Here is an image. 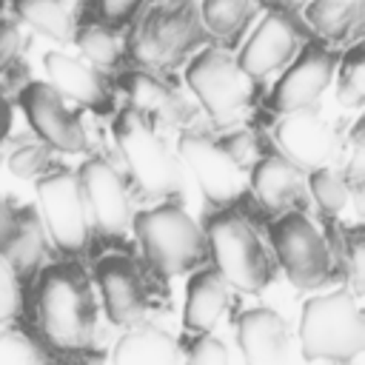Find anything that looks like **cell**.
<instances>
[{
	"mask_svg": "<svg viewBox=\"0 0 365 365\" xmlns=\"http://www.w3.org/2000/svg\"><path fill=\"white\" fill-rule=\"evenodd\" d=\"M185 83L217 125L237 123L257 100L259 80H254L240 60L225 48H205L185 68Z\"/></svg>",
	"mask_w": 365,
	"mask_h": 365,
	"instance_id": "ba28073f",
	"label": "cell"
},
{
	"mask_svg": "<svg viewBox=\"0 0 365 365\" xmlns=\"http://www.w3.org/2000/svg\"><path fill=\"white\" fill-rule=\"evenodd\" d=\"M23 311V279L0 251V328L11 325Z\"/></svg>",
	"mask_w": 365,
	"mask_h": 365,
	"instance_id": "4dcf8cb0",
	"label": "cell"
},
{
	"mask_svg": "<svg viewBox=\"0 0 365 365\" xmlns=\"http://www.w3.org/2000/svg\"><path fill=\"white\" fill-rule=\"evenodd\" d=\"M257 14V0H202L200 6V20L208 37L234 43L251 17Z\"/></svg>",
	"mask_w": 365,
	"mask_h": 365,
	"instance_id": "d4e9b609",
	"label": "cell"
},
{
	"mask_svg": "<svg viewBox=\"0 0 365 365\" xmlns=\"http://www.w3.org/2000/svg\"><path fill=\"white\" fill-rule=\"evenodd\" d=\"M9 128H11V106H9V100L0 88V143L9 137Z\"/></svg>",
	"mask_w": 365,
	"mask_h": 365,
	"instance_id": "74e56055",
	"label": "cell"
},
{
	"mask_svg": "<svg viewBox=\"0 0 365 365\" xmlns=\"http://www.w3.org/2000/svg\"><path fill=\"white\" fill-rule=\"evenodd\" d=\"M74 37H77V46H80L83 57L91 60L100 68H111L123 57V46L125 43L111 26H86Z\"/></svg>",
	"mask_w": 365,
	"mask_h": 365,
	"instance_id": "4316f807",
	"label": "cell"
},
{
	"mask_svg": "<svg viewBox=\"0 0 365 365\" xmlns=\"http://www.w3.org/2000/svg\"><path fill=\"white\" fill-rule=\"evenodd\" d=\"M46 351L31 342L20 331H3L0 328V362H14V365H29V362H43Z\"/></svg>",
	"mask_w": 365,
	"mask_h": 365,
	"instance_id": "1f68e13d",
	"label": "cell"
},
{
	"mask_svg": "<svg viewBox=\"0 0 365 365\" xmlns=\"http://www.w3.org/2000/svg\"><path fill=\"white\" fill-rule=\"evenodd\" d=\"M185 359L188 362H197V365H202V362H228V348L217 339V336H200L194 345H191V351L185 354Z\"/></svg>",
	"mask_w": 365,
	"mask_h": 365,
	"instance_id": "e575fe53",
	"label": "cell"
},
{
	"mask_svg": "<svg viewBox=\"0 0 365 365\" xmlns=\"http://www.w3.org/2000/svg\"><path fill=\"white\" fill-rule=\"evenodd\" d=\"M114 140L125 160L134 188L145 200H174L182 194V171L174 151L157 134V125L145 120L137 108L117 114Z\"/></svg>",
	"mask_w": 365,
	"mask_h": 365,
	"instance_id": "277c9868",
	"label": "cell"
},
{
	"mask_svg": "<svg viewBox=\"0 0 365 365\" xmlns=\"http://www.w3.org/2000/svg\"><path fill=\"white\" fill-rule=\"evenodd\" d=\"M274 254L297 288L314 291L334 277V254L325 234L305 217V211L279 214L271 228Z\"/></svg>",
	"mask_w": 365,
	"mask_h": 365,
	"instance_id": "9c48e42d",
	"label": "cell"
},
{
	"mask_svg": "<svg viewBox=\"0 0 365 365\" xmlns=\"http://www.w3.org/2000/svg\"><path fill=\"white\" fill-rule=\"evenodd\" d=\"M205 242H208V257L214 259V268L231 288L254 294L271 282L274 259L262 245L251 220H245L242 214L222 211L211 217Z\"/></svg>",
	"mask_w": 365,
	"mask_h": 365,
	"instance_id": "8992f818",
	"label": "cell"
},
{
	"mask_svg": "<svg viewBox=\"0 0 365 365\" xmlns=\"http://www.w3.org/2000/svg\"><path fill=\"white\" fill-rule=\"evenodd\" d=\"M43 63H46L48 83L66 100H74V103H80L86 108H97V111H106L111 106L100 74L94 68H88L86 63H80V60H74L63 51H48L43 57Z\"/></svg>",
	"mask_w": 365,
	"mask_h": 365,
	"instance_id": "ffe728a7",
	"label": "cell"
},
{
	"mask_svg": "<svg viewBox=\"0 0 365 365\" xmlns=\"http://www.w3.org/2000/svg\"><path fill=\"white\" fill-rule=\"evenodd\" d=\"M23 31L14 20H0V74L17 66L20 51H23Z\"/></svg>",
	"mask_w": 365,
	"mask_h": 365,
	"instance_id": "836d02e7",
	"label": "cell"
},
{
	"mask_svg": "<svg viewBox=\"0 0 365 365\" xmlns=\"http://www.w3.org/2000/svg\"><path fill=\"white\" fill-rule=\"evenodd\" d=\"M51 165V154L48 145H23L9 157V168L17 177H43Z\"/></svg>",
	"mask_w": 365,
	"mask_h": 365,
	"instance_id": "d6a6232c",
	"label": "cell"
},
{
	"mask_svg": "<svg viewBox=\"0 0 365 365\" xmlns=\"http://www.w3.org/2000/svg\"><path fill=\"white\" fill-rule=\"evenodd\" d=\"M180 356L182 354L174 336L148 322L125 328V336L117 342L111 354V359L123 365H171V362H180Z\"/></svg>",
	"mask_w": 365,
	"mask_h": 365,
	"instance_id": "7402d4cb",
	"label": "cell"
},
{
	"mask_svg": "<svg viewBox=\"0 0 365 365\" xmlns=\"http://www.w3.org/2000/svg\"><path fill=\"white\" fill-rule=\"evenodd\" d=\"M97 285L106 305V314L120 328H134L145 322L148 294L143 282V271L128 257H106L97 262Z\"/></svg>",
	"mask_w": 365,
	"mask_h": 365,
	"instance_id": "5bb4252c",
	"label": "cell"
},
{
	"mask_svg": "<svg viewBox=\"0 0 365 365\" xmlns=\"http://www.w3.org/2000/svg\"><path fill=\"white\" fill-rule=\"evenodd\" d=\"M274 140L279 154L299 165L305 174L334 165V160L342 154V137L314 106L282 114L274 128Z\"/></svg>",
	"mask_w": 365,
	"mask_h": 365,
	"instance_id": "8fae6325",
	"label": "cell"
},
{
	"mask_svg": "<svg viewBox=\"0 0 365 365\" xmlns=\"http://www.w3.org/2000/svg\"><path fill=\"white\" fill-rule=\"evenodd\" d=\"M299 43H302L299 26L288 14L271 11L268 17H262V23L245 40L237 60L254 80H265L294 60Z\"/></svg>",
	"mask_w": 365,
	"mask_h": 365,
	"instance_id": "9a60e30c",
	"label": "cell"
},
{
	"mask_svg": "<svg viewBox=\"0 0 365 365\" xmlns=\"http://www.w3.org/2000/svg\"><path fill=\"white\" fill-rule=\"evenodd\" d=\"M308 194L317 200V205H319L328 217L342 214V208H345L348 200H351L348 185H345V180H342V171L334 168V165L308 171Z\"/></svg>",
	"mask_w": 365,
	"mask_h": 365,
	"instance_id": "83f0119b",
	"label": "cell"
},
{
	"mask_svg": "<svg viewBox=\"0 0 365 365\" xmlns=\"http://www.w3.org/2000/svg\"><path fill=\"white\" fill-rule=\"evenodd\" d=\"M228 308V282L217 268H200L188 282L185 299V328L208 334Z\"/></svg>",
	"mask_w": 365,
	"mask_h": 365,
	"instance_id": "44dd1931",
	"label": "cell"
},
{
	"mask_svg": "<svg viewBox=\"0 0 365 365\" xmlns=\"http://www.w3.org/2000/svg\"><path fill=\"white\" fill-rule=\"evenodd\" d=\"M143 3H145V0H100V14L106 17V23L120 26V23H125L128 17H134Z\"/></svg>",
	"mask_w": 365,
	"mask_h": 365,
	"instance_id": "d590c367",
	"label": "cell"
},
{
	"mask_svg": "<svg viewBox=\"0 0 365 365\" xmlns=\"http://www.w3.org/2000/svg\"><path fill=\"white\" fill-rule=\"evenodd\" d=\"M123 91L128 94L131 108H137L154 125H191L197 120V106L154 71L140 68L125 74Z\"/></svg>",
	"mask_w": 365,
	"mask_h": 365,
	"instance_id": "ac0fdd59",
	"label": "cell"
},
{
	"mask_svg": "<svg viewBox=\"0 0 365 365\" xmlns=\"http://www.w3.org/2000/svg\"><path fill=\"white\" fill-rule=\"evenodd\" d=\"M336 97L345 108H359L365 103V51H362V46H354L345 54L339 83H336Z\"/></svg>",
	"mask_w": 365,
	"mask_h": 365,
	"instance_id": "f1b7e54d",
	"label": "cell"
},
{
	"mask_svg": "<svg viewBox=\"0 0 365 365\" xmlns=\"http://www.w3.org/2000/svg\"><path fill=\"white\" fill-rule=\"evenodd\" d=\"M342 180L348 185V194H351L356 211H362V202H365V125H362V120L351 131L348 163L342 168Z\"/></svg>",
	"mask_w": 365,
	"mask_h": 365,
	"instance_id": "f546056e",
	"label": "cell"
},
{
	"mask_svg": "<svg viewBox=\"0 0 365 365\" xmlns=\"http://www.w3.org/2000/svg\"><path fill=\"white\" fill-rule=\"evenodd\" d=\"M331 77H334V54L317 43H308L299 51V57L291 63V68L282 74L277 88L271 91L268 103L279 114H288L297 108H311L328 88Z\"/></svg>",
	"mask_w": 365,
	"mask_h": 365,
	"instance_id": "2e32d148",
	"label": "cell"
},
{
	"mask_svg": "<svg viewBox=\"0 0 365 365\" xmlns=\"http://www.w3.org/2000/svg\"><path fill=\"white\" fill-rule=\"evenodd\" d=\"M20 103L37 137L63 154L86 151V131L74 111L66 108V97L51 83H29L20 91Z\"/></svg>",
	"mask_w": 365,
	"mask_h": 365,
	"instance_id": "4fadbf2b",
	"label": "cell"
},
{
	"mask_svg": "<svg viewBox=\"0 0 365 365\" xmlns=\"http://www.w3.org/2000/svg\"><path fill=\"white\" fill-rule=\"evenodd\" d=\"M205 29L194 0H151L131 31V57L145 71L174 68L194 46L205 43Z\"/></svg>",
	"mask_w": 365,
	"mask_h": 365,
	"instance_id": "3957f363",
	"label": "cell"
},
{
	"mask_svg": "<svg viewBox=\"0 0 365 365\" xmlns=\"http://www.w3.org/2000/svg\"><path fill=\"white\" fill-rule=\"evenodd\" d=\"M251 188L259 205L271 214L305 211L308 205V174L282 154H262L251 168Z\"/></svg>",
	"mask_w": 365,
	"mask_h": 365,
	"instance_id": "e0dca14e",
	"label": "cell"
},
{
	"mask_svg": "<svg viewBox=\"0 0 365 365\" xmlns=\"http://www.w3.org/2000/svg\"><path fill=\"white\" fill-rule=\"evenodd\" d=\"M3 254L9 257V262L14 265L23 282H29L40 271L46 259V225L34 208L17 211V222H14L9 242L3 245Z\"/></svg>",
	"mask_w": 365,
	"mask_h": 365,
	"instance_id": "603a6c76",
	"label": "cell"
},
{
	"mask_svg": "<svg viewBox=\"0 0 365 365\" xmlns=\"http://www.w3.org/2000/svg\"><path fill=\"white\" fill-rule=\"evenodd\" d=\"M299 342L305 359L351 362L365 348V319L359 297L348 288H336L311 297L302 308Z\"/></svg>",
	"mask_w": 365,
	"mask_h": 365,
	"instance_id": "5b68a950",
	"label": "cell"
},
{
	"mask_svg": "<svg viewBox=\"0 0 365 365\" xmlns=\"http://www.w3.org/2000/svg\"><path fill=\"white\" fill-rule=\"evenodd\" d=\"M37 317L43 336L66 351H83L97 336V297L88 277L77 265H51L40 277Z\"/></svg>",
	"mask_w": 365,
	"mask_h": 365,
	"instance_id": "6da1fadb",
	"label": "cell"
},
{
	"mask_svg": "<svg viewBox=\"0 0 365 365\" xmlns=\"http://www.w3.org/2000/svg\"><path fill=\"white\" fill-rule=\"evenodd\" d=\"M180 154L197 177L202 194L214 205H228L248 188L251 168L262 157V148L259 137L251 131L234 134L228 140L211 134H182Z\"/></svg>",
	"mask_w": 365,
	"mask_h": 365,
	"instance_id": "7a4b0ae2",
	"label": "cell"
},
{
	"mask_svg": "<svg viewBox=\"0 0 365 365\" xmlns=\"http://www.w3.org/2000/svg\"><path fill=\"white\" fill-rule=\"evenodd\" d=\"M237 342L254 365H277L288 359V322L271 308L245 311L237 319Z\"/></svg>",
	"mask_w": 365,
	"mask_h": 365,
	"instance_id": "d6986e66",
	"label": "cell"
},
{
	"mask_svg": "<svg viewBox=\"0 0 365 365\" xmlns=\"http://www.w3.org/2000/svg\"><path fill=\"white\" fill-rule=\"evenodd\" d=\"M134 228L151 268L165 277L188 274L208 259L205 234L177 202L134 214Z\"/></svg>",
	"mask_w": 365,
	"mask_h": 365,
	"instance_id": "52a82bcc",
	"label": "cell"
},
{
	"mask_svg": "<svg viewBox=\"0 0 365 365\" xmlns=\"http://www.w3.org/2000/svg\"><path fill=\"white\" fill-rule=\"evenodd\" d=\"M311 29L334 43L351 40L365 17V0H311L305 6Z\"/></svg>",
	"mask_w": 365,
	"mask_h": 365,
	"instance_id": "cb8c5ba5",
	"label": "cell"
},
{
	"mask_svg": "<svg viewBox=\"0 0 365 365\" xmlns=\"http://www.w3.org/2000/svg\"><path fill=\"white\" fill-rule=\"evenodd\" d=\"M14 222H17V211L6 202V197L0 194V251H3V245L9 242V237H11V231H14Z\"/></svg>",
	"mask_w": 365,
	"mask_h": 365,
	"instance_id": "8d00e7d4",
	"label": "cell"
},
{
	"mask_svg": "<svg viewBox=\"0 0 365 365\" xmlns=\"http://www.w3.org/2000/svg\"><path fill=\"white\" fill-rule=\"evenodd\" d=\"M0 6H3V0H0Z\"/></svg>",
	"mask_w": 365,
	"mask_h": 365,
	"instance_id": "ab89813d",
	"label": "cell"
},
{
	"mask_svg": "<svg viewBox=\"0 0 365 365\" xmlns=\"http://www.w3.org/2000/svg\"><path fill=\"white\" fill-rule=\"evenodd\" d=\"M285 9H291V11H299V9H305L311 0H279Z\"/></svg>",
	"mask_w": 365,
	"mask_h": 365,
	"instance_id": "f35d334b",
	"label": "cell"
},
{
	"mask_svg": "<svg viewBox=\"0 0 365 365\" xmlns=\"http://www.w3.org/2000/svg\"><path fill=\"white\" fill-rule=\"evenodd\" d=\"M14 11L34 31H40L57 43H68L77 34L74 17L63 0H14Z\"/></svg>",
	"mask_w": 365,
	"mask_h": 365,
	"instance_id": "484cf974",
	"label": "cell"
},
{
	"mask_svg": "<svg viewBox=\"0 0 365 365\" xmlns=\"http://www.w3.org/2000/svg\"><path fill=\"white\" fill-rule=\"evenodd\" d=\"M91 222L106 237H123L134 225V205L125 177L103 157H91L80 168Z\"/></svg>",
	"mask_w": 365,
	"mask_h": 365,
	"instance_id": "7c38bea8",
	"label": "cell"
},
{
	"mask_svg": "<svg viewBox=\"0 0 365 365\" xmlns=\"http://www.w3.org/2000/svg\"><path fill=\"white\" fill-rule=\"evenodd\" d=\"M37 200L43 225L54 245L68 254H80L91 240V214L80 177L71 171L37 177Z\"/></svg>",
	"mask_w": 365,
	"mask_h": 365,
	"instance_id": "30bf717a",
	"label": "cell"
}]
</instances>
